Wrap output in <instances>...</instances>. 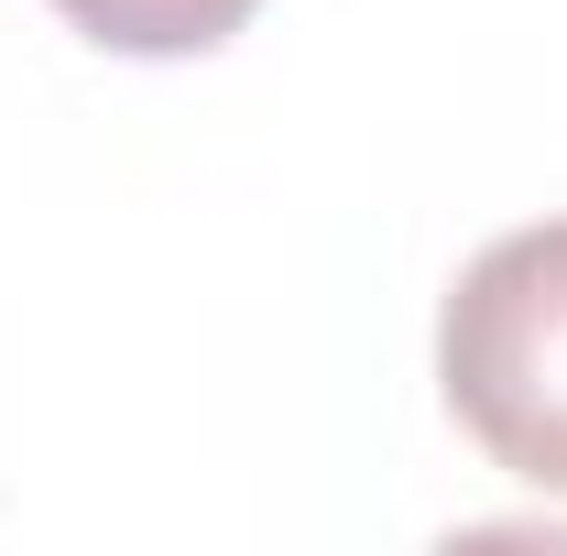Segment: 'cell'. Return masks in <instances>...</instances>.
Instances as JSON below:
<instances>
[{"instance_id":"2","label":"cell","mask_w":567,"mask_h":556,"mask_svg":"<svg viewBox=\"0 0 567 556\" xmlns=\"http://www.w3.org/2000/svg\"><path fill=\"white\" fill-rule=\"evenodd\" d=\"M55 11L110 55H218L262 0H55Z\"/></svg>"},{"instance_id":"1","label":"cell","mask_w":567,"mask_h":556,"mask_svg":"<svg viewBox=\"0 0 567 556\" xmlns=\"http://www.w3.org/2000/svg\"><path fill=\"white\" fill-rule=\"evenodd\" d=\"M436 382L481 459L567 502V218L502 229L436 306Z\"/></svg>"}]
</instances>
